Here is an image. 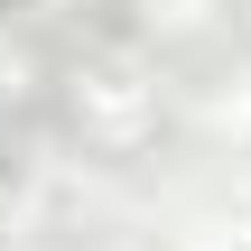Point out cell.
<instances>
[{
	"mask_svg": "<svg viewBox=\"0 0 251 251\" xmlns=\"http://www.w3.org/2000/svg\"><path fill=\"white\" fill-rule=\"evenodd\" d=\"M37 93V47L19 28H0V102H28Z\"/></svg>",
	"mask_w": 251,
	"mask_h": 251,
	"instance_id": "6da1fadb",
	"label": "cell"
}]
</instances>
